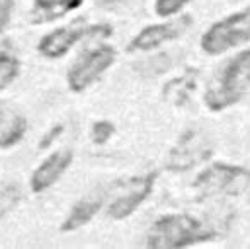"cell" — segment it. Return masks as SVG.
Here are the masks:
<instances>
[{
	"label": "cell",
	"instance_id": "6da1fadb",
	"mask_svg": "<svg viewBox=\"0 0 250 249\" xmlns=\"http://www.w3.org/2000/svg\"><path fill=\"white\" fill-rule=\"evenodd\" d=\"M250 90V49L234 55L215 76L205 92V104L213 112H221Z\"/></svg>",
	"mask_w": 250,
	"mask_h": 249
},
{
	"label": "cell",
	"instance_id": "7a4b0ae2",
	"mask_svg": "<svg viewBox=\"0 0 250 249\" xmlns=\"http://www.w3.org/2000/svg\"><path fill=\"white\" fill-rule=\"evenodd\" d=\"M215 231L207 227L203 222L188 216V214H170L162 216L154 222L146 235L148 247L170 249V247H188L199 241L213 239Z\"/></svg>",
	"mask_w": 250,
	"mask_h": 249
},
{
	"label": "cell",
	"instance_id": "3957f363",
	"mask_svg": "<svg viewBox=\"0 0 250 249\" xmlns=\"http://www.w3.org/2000/svg\"><path fill=\"white\" fill-rule=\"evenodd\" d=\"M250 41V8L234 12L215 22L201 37V49L207 55H221Z\"/></svg>",
	"mask_w": 250,
	"mask_h": 249
},
{
	"label": "cell",
	"instance_id": "277c9868",
	"mask_svg": "<svg viewBox=\"0 0 250 249\" xmlns=\"http://www.w3.org/2000/svg\"><path fill=\"white\" fill-rule=\"evenodd\" d=\"M203 196H238L250 190V171L234 165L215 163L195 178Z\"/></svg>",
	"mask_w": 250,
	"mask_h": 249
},
{
	"label": "cell",
	"instance_id": "5b68a950",
	"mask_svg": "<svg viewBox=\"0 0 250 249\" xmlns=\"http://www.w3.org/2000/svg\"><path fill=\"white\" fill-rule=\"evenodd\" d=\"M113 61H115V49L113 47L100 45V47L84 49L80 53V57L68 69L66 80H68L70 90H74V92L86 90L92 82H96L100 78V75L104 71H107L111 67Z\"/></svg>",
	"mask_w": 250,
	"mask_h": 249
},
{
	"label": "cell",
	"instance_id": "8992f818",
	"mask_svg": "<svg viewBox=\"0 0 250 249\" xmlns=\"http://www.w3.org/2000/svg\"><path fill=\"white\" fill-rule=\"evenodd\" d=\"M107 35L111 33V27L109 25H86L84 22H74L70 25H64V27H59L55 31H51L49 35H45L41 41H39V53L49 57V59H57L61 55H64L76 41H80L82 37L86 35Z\"/></svg>",
	"mask_w": 250,
	"mask_h": 249
},
{
	"label": "cell",
	"instance_id": "52a82bcc",
	"mask_svg": "<svg viewBox=\"0 0 250 249\" xmlns=\"http://www.w3.org/2000/svg\"><path fill=\"white\" fill-rule=\"evenodd\" d=\"M209 155H211L209 139L201 131L191 129V131L184 133V137L178 141V145L170 151L168 169H172V171H188L193 165H197L199 161H205Z\"/></svg>",
	"mask_w": 250,
	"mask_h": 249
},
{
	"label": "cell",
	"instance_id": "ba28073f",
	"mask_svg": "<svg viewBox=\"0 0 250 249\" xmlns=\"http://www.w3.org/2000/svg\"><path fill=\"white\" fill-rule=\"evenodd\" d=\"M191 20L189 16H182L174 22H166V24H156V25H148L143 31H139L133 41L129 43L131 51H150L154 47H160L166 41H172L176 37H180L188 27H189Z\"/></svg>",
	"mask_w": 250,
	"mask_h": 249
},
{
	"label": "cell",
	"instance_id": "9c48e42d",
	"mask_svg": "<svg viewBox=\"0 0 250 249\" xmlns=\"http://www.w3.org/2000/svg\"><path fill=\"white\" fill-rule=\"evenodd\" d=\"M156 176H158L156 173H148V174H145V176H137V178L129 180L127 192H125L123 196L115 198V200L109 204V216H111L113 220H123V218H127V216H131V214L146 200V196L150 194Z\"/></svg>",
	"mask_w": 250,
	"mask_h": 249
},
{
	"label": "cell",
	"instance_id": "30bf717a",
	"mask_svg": "<svg viewBox=\"0 0 250 249\" xmlns=\"http://www.w3.org/2000/svg\"><path fill=\"white\" fill-rule=\"evenodd\" d=\"M70 161H72V153L66 151V149L49 155V157L35 169V173L31 174V190H33V192H43V190H47L49 186H53V184L61 178V174L68 169Z\"/></svg>",
	"mask_w": 250,
	"mask_h": 249
},
{
	"label": "cell",
	"instance_id": "8fae6325",
	"mask_svg": "<svg viewBox=\"0 0 250 249\" xmlns=\"http://www.w3.org/2000/svg\"><path fill=\"white\" fill-rule=\"evenodd\" d=\"M102 200H104L102 194H90V196H84L82 200H78V202L72 206L68 218H66L64 224L61 225V229H62V231H72V229H78L80 225L88 224V222L94 218V214L100 210Z\"/></svg>",
	"mask_w": 250,
	"mask_h": 249
},
{
	"label": "cell",
	"instance_id": "7c38bea8",
	"mask_svg": "<svg viewBox=\"0 0 250 249\" xmlns=\"http://www.w3.org/2000/svg\"><path fill=\"white\" fill-rule=\"evenodd\" d=\"M82 0H35L33 20L35 22H51L57 20L74 8H78Z\"/></svg>",
	"mask_w": 250,
	"mask_h": 249
},
{
	"label": "cell",
	"instance_id": "4fadbf2b",
	"mask_svg": "<svg viewBox=\"0 0 250 249\" xmlns=\"http://www.w3.org/2000/svg\"><path fill=\"white\" fill-rule=\"evenodd\" d=\"M23 131H25V122H23L20 116H12L10 122H6V124L0 127V145H2V147L14 145L16 141L21 139Z\"/></svg>",
	"mask_w": 250,
	"mask_h": 249
},
{
	"label": "cell",
	"instance_id": "5bb4252c",
	"mask_svg": "<svg viewBox=\"0 0 250 249\" xmlns=\"http://www.w3.org/2000/svg\"><path fill=\"white\" fill-rule=\"evenodd\" d=\"M191 86H193V80H189V78L186 80V76H184V78H176V80H172V82L166 86V96L172 98L176 104H182V102L188 98Z\"/></svg>",
	"mask_w": 250,
	"mask_h": 249
},
{
	"label": "cell",
	"instance_id": "9a60e30c",
	"mask_svg": "<svg viewBox=\"0 0 250 249\" xmlns=\"http://www.w3.org/2000/svg\"><path fill=\"white\" fill-rule=\"evenodd\" d=\"M16 75H18V59H14L12 55L0 53V88L10 84Z\"/></svg>",
	"mask_w": 250,
	"mask_h": 249
},
{
	"label": "cell",
	"instance_id": "2e32d148",
	"mask_svg": "<svg viewBox=\"0 0 250 249\" xmlns=\"http://www.w3.org/2000/svg\"><path fill=\"white\" fill-rule=\"evenodd\" d=\"M189 0H156L154 2V12L160 16V18H168V16H174L178 14Z\"/></svg>",
	"mask_w": 250,
	"mask_h": 249
},
{
	"label": "cell",
	"instance_id": "e0dca14e",
	"mask_svg": "<svg viewBox=\"0 0 250 249\" xmlns=\"http://www.w3.org/2000/svg\"><path fill=\"white\" fill-rule=\"evenodd\" d=\"M111 133H113V124H109V122H96L94 129H92V139H94V143L102 145V143H105L111 137Z\"/></svg>",
	"mask_w": 250,
	"mask_h": 249
},
{
	"label": "cell",
	"instance_id": "ac0fdd59",
	"mask_svg": "<svg viewBox=\"0 0 250 249\" xmlns=\"http://www.w3.org/2000/svg\"><path fill=\"white\" fill-rule=\"evenodd\" d=\"M16 202H18V186H16V188L10 186V188L2 190V192H0V216H2L6 210H10L12 206H16Z\"/></svg>",
	"mask_w": 250,
	"mask_h": 249
},
{
	"label": "cell",
	"instance_id": "d6986e66",
	"mask_svg": "<svg viewBox=\"0 0 250 249\" xmlns=\"http://www.w3.org/2000/svg\"><path fill=\"white\" fill-rule=\"evenodd\" d=\"M10 12H12V2H10V0H0V31H2L4 25L8 24Z\"/></svg>",
	"mask_w": 250,
	"mask_h": 249
},
{
	"label": "cell",
	"instance_id": "ffe728a7",
	"mask_svg": "<svg viewBox=\"0 0 250 249\" xmlns=\"http://www.w3.org/2000/svg\"><path fill=\"white\" fill-rule=\"evenodd\" d=\"M59 131H61V127L57 125V127H55V129H53V131H51L49 135H45V137L41 139V147H47V145H51V141H53V137H55V135H57Z\"/></svg>",
	"mask_w": 250,
	"mask_h": 249
},
{
	"label": "cell",
	"instance_id": "44dd1931",
	"mask_svg": "<svg viewBox=\"0 0 250 249\" xmlns=\"http://www.w3.org/2000/svg\"><path fill=\"white\" fill-rule=\"evenodd\" d=\"M115 2H125V0H115Z\"/></svg>",
	"mask_w": 250,
	"mask_h": 249
}]
</instances>
